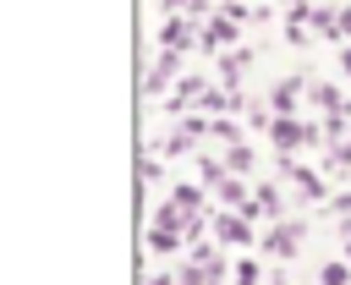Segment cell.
I'll list each match as a JSON object with an SVG mask.
<instances>
[{
	"instance_id": "obj_1",
	"label": "cell",
	"mask_w": 351,
	"mask_h": 285,
	"mask_svg": "<svg viewBox=\"0 0 351 285\" xmlns=\"http://www.w3.org/2000/svg\"><path fill=\"white\" fill-rule=\"evenodd\" d=\"M269 142H274L280 153H296V148H318V142H329V137H324V126H313V121H302V115H274V121H269Z\"/></svg>"
},
{
	"instance_id": "obj_2",
	"label": "cell",
	"mask_w": 351,
	"mask_h": 285,
	"mask_svg": "<svg viewBox=\"0 0 351 285\" xmlns=\"http://www.w3.org/2000/svg\"><path fill=\"white\" fill-rule=\"evenodd\" d=\"M302 236H307V230H302L296 219H269L263 252H269V258H296V252H302Z\"/></svg>"
},
{
	"instance_id": "obj_3",
	"label": "cell",
	"mask_w": 351,
	"mask_h": 285,
	"mask_svg": "<svg viewBox=\"0 0 351 285\" xmlns=\"http://www.w3.org/2000/svg\"><path fill=\"white\" fill-rule=\"evenodd\" d=\"M208 230H214V241H225V247H247V241H252V219H247L241 208L214 214V219H208Z\"/></svg>"
},
{
	"instance_id": "obj_4",
	"label": "cell",
	"mask_w": 351,
	"mask_h": 285,
	"mask_svg": "<svg viewBox=\"0 0 351 285\" xmlns=\"http://www.w3.org/2000/svg\"><path fill=\"white\" fill-rule=\"evenodd\" d=\"M280 175H285V181H291V186H296L302 197L324 203V175H318V170H307V164H296V159L285 153V159H280Z\"/></svg>"
},
{
	"instance_id": "obj_5",
	"label": "cell",
	"mask_w": 351,
	"mask_h": 285,
	"mask_svg": "<svg viewBox=\"0 0 351 285\" xmlns=\"http://www.w3.org/2000/svg\"><path fill=\"white\" fill-rule=\"evenodd\" d=\"M181 241H186L181 225H170V219H154V225H148V252H154V258H176Z\"/></svg>"
},
{
	"instance_id": "obj_6",
	"label": "cell",
	"mask_w": 351,
	"mask_h": 285,
	"mask_svg": "<svg viewBox=\"0 0 351 285\" xmlns=\"http://www.w3.org/2000/svg\"><path fill=\"white\" fill-rule=\"evenodd\" d=\"M192 38H197V33H192V16H186V11L159 22V49H176V55H181V49H192Z\"/></svg>"
},
{
	"instance_id": "obj_7",
	"label": "cell",
	"mask_w": 351,
	"mask_h": 285,
	"mask_svg": "<svg viewBox=\"0 0 351 285\" xmlns=\"http://www.w3.org/2000/svg\"><path fill=\"white\" fill-rule=\"evenodd\" d=\"M230 44H236V16H214V22L203 27V49L219 55V49H230Z\"/></svg>"
},
{
	"instance_id": "obj_8",
	"label": "cell",
	"mask_w": 351,
	"mask_h": 285,
	"mask_svg": "<svg viewBox=\"0 0 351 285\" xmlns=\"http://www.w3.org/2000/svg\"><path fill=\"white\" fill-rule=\"evenodd\" d=\"M302 93H307V82H302V77H280V88L269 93V110H274V115H291Z\"/></svg>"
},
{
	"instance_id": "obj_9",
	"label": "cell",
	"mask_w": 351,
	"mask_h": 285,
	"mask_svg": "<svg viewBox=\"0 0 351 285\" xmlns=\"http://www.w3.org/2000/svg\"><path fill=\"white\" fill-rule=\"evenodd\" d=\"M307 104L324 110V115H340V110H346V104H340V88H329V82H307Z\"/></svg>"
},
{
	"instance_id": "obj_10",
	"label": "cell",
	"mask_w": 351,
	"mask_h": 285,
	"mask_svg": "<svg viewBox=\"0 0 351 285\" xmlns=\"http://www.w3.org/2000/svg\"><path fill=\"white\" fill-rule=\"evenodd\" d=\"M170 77H176V49H159V60H154V71H148V93H165Z\"/></svg>"
},
{
	"instance_id": "obj_11",
	"label": "cell",
	"mask_w": 351,
	"mask_h": 285,
	"mask_svg": "<svg viewBox=\"0 0 351 285\" xmlns=\"http://www.w3.org/2000/svg\"><path fill=\"white\" fill-rule=\"evenodd\" d=\"M252 203H258V214H263V219H285V197H280L274 186H263V181H258V186H252Z\"/></svg>"
},
{
	"instance_id": "obj_12",
	"label": "cell",
	"mask_w": 351,
	"mask_h": 285,
	"mask_svg": "<svg viewBox=\"0 0 351 285\" xmlns=\"http://www.w3.org/2000/svg\"><path fill=\"white\" fill-rule=\"evenodd\" d=\"M324 170H329V175H351V137H335V142H329Z\"/></svg>"
},
{
	"instance_id": "obj_13",
	"label": "cell",
	"mask_w": 351,
	"mask_h": 285,
	"mask_svg": "<svg viewBox=\"0 0 351 285\" xmlns=\"http://www.w3.org/2000/svg\"><path fill=\"white\" fill-rule=\"evenodd\" d=\"M214 197H219L225 208H241V203H247V186H241V175H230V170H225V175H219V186H214Z\"/></svg>"
},
{
	"instance_id": "obj_14",
	"label": "cell",
	"mask_w": 351,
	"mask_h": 285,
	"mask_svg": "<svg viewBox=\"0 0 351 285\" xmlns=\"http://www.w3.org/2000/svg\"><path fill=\"white\" fill-rule=\"evenodd\" d=\"M170 203H176V208H186V214H203V186L176 181V186H170Z\"/></svg>"
},
{
	"instance_id": "obj_15",
	"label": "cell",
	"mask_w": 351,
	"mask_h": 285,
	"mask_svg": "<svg viewBox=\"0 0 351 285\" xmlns=\"http://www.w3.org/2000/svg\"><path fill=\"white\" fill-rule=\"evenodd\" d=\"M225 170H230V175H252V148H247V142L225 148Z\"/></svg>"
},
{
	"instance_id": "obj_16",
	"label": "cell",
	"mask_w": 351,
	"mask_h": 285,
	"mask_svg": "<svg viewBox=\"0 0 351 285\" xmlns=\"http://www.w3.org/2000/svg\"><path fill=\"white\" fill-rule=\"evenodd\" d=\"M318 285H351V263H340V258L324 263V269H318Z\"/></svg>"
},
{
	"instance_id": "obj_17",
	"label": "cell",
	"mask_w": 351,
	"mask_h": 285,
	"mask_svg": "<svg viewBox=\"0 0 351 285\" xmlns=\"http://www.w3.org/2000/svg\"><path fill=\"white\" fill-rule=\"evenodd\" d=\"M241 71H247V55H225V60H219V77H225L230 88L241 82Z\"/></svg>"
},
{
	"instance_id": "obj_18",
	"label": "cell",
	"mask_w": 351,
	"mask_h": 285,
	"mask_svg": "<svg viewBox=\"0 0 351 285\" xmlns=\"http://www.w3.org/2000/svg\"><path fill=\"white\" fill-rule=\"evenodd\" d=\"M214 142L236 148V142H241V126H236V121H214Z\"/></svg>"
},
{
	"instance_id": "obj_19",
	"label": "cell",
	"mask_w": 351,
	"mask_h": 285,
	"mask_svg": "<svg viewBox=\"0 0 351 285\" xmlns=\"http://www.w3.org/2000/svg\"><path fill=\"white\" fill-rule=\"evenodd\" d=\"M236 285H258V258H241L236 263Z\"/></svg>"
},
{
	"instance_id": "obj_20",
	"label": "cell",
	"mask_w": 351,
	"mask_h": 285,
	"mask_svg": "<svg viewBox=\"0 0 351 285\" xmlns=\"http://www.w3.org/2000/svg\"><path fill=\"white\" fill-rule=\"evenodd\" d=\"M340 27H346V38H351V5H340Z\"/></svg>"
},
{
	"instance_id": "obj_21",
	"label": "cell",
	"mask_w": 351,
	"mask_h": 285,
	"mask_svg": "<svg viewBox=\"0 0 351 285\" xmlns=\"http://www.w3.org/2000/svg\"><path fill=\"white\" fill-rule=\"evenodd\" d=\"M340 71H346V77H351V44H346V49H340Z\"/></svg>"
},
{
	"instance_id": "obj_22",
	"label": "cell",
	"mask_w": 351,
	"mask_h": 285,
	"mask_svg": "<svg viewBox=\"0 0 351 285\" xmlns=\"http://www.w3.org/2000/svg\"><path fill=\"white\" fill-rule=\"evenodd\" d=\"M263 285H285V280H280V274H269V280H263Z\"/></svg>"
}]
</instances>
